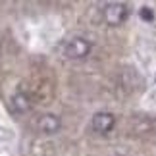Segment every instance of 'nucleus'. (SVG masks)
<instances>
[{"label":"nucleus","mask_w":156,"mask_h":156,"mask_svg":"<svg viewBox=\"0 0 156 156\" xmlns=\"http://www.w3.org/2000/svg\"><path fill=\"white\" fill-rule=\"evenodd\" d=\"M14 106L17 108L20 112H25V110H29V98L25 97V94H17V97L14 98Z\"/></svg>","instance_id":"5"},{"label":"nucleus","mask_w":156,"mask_h":156,"mask_svg":"<svg viewBox=\"0 0 156 156\" xmlns=\"http://www.w3.org/2000/svg\"><path fill=\"white\" fill-rule=\"evenodd\" d=\"M58 127H60V119H58V116H52V114L43 116L39 122V129L43 133H56Z\"/></svg>","instance_id":"4"},{"label":"nucleus","mask_w":156,"mask_h":156,"mask_svg":"<svg viewBox=\"0 0 156 156\" xmlns=\"http://www.w3.org/2000/svg\"><path fill=\"white\" fill-rule=\"evenodd\" d=\"M114 125H116V118L110 112H98L93 118V129L97 133H108L114 129Z\"/></svg>","instance_id":"3"},{"label":"nucleus","mask_w":156,"mask_h":156,"mask_svg":"<svg viewBox=\"0 0 156 156\" xmlns=\"http://www.w3.org/2000/svg\"><path fill=\"white\" fill-rule=\"evenodd\" d=\"M104 20L110 25H119L127 20V8L125 4H108L104 8Z\"/></svg>","instance_id":"2"},{"label":"nucleus","mask_w":156,"mask_h":156,"mask_svg":"<svg viewBox=\"0 0 156 156\" xmlns=\"http://www.w3.org/2000/svg\"><path fill=\"white\" fill-rule=\"evenodd\" d=\"M89 52H91V43H89L87 39L75 37V39H71L69 43L66 44V56L71 58V60L85 58Z\"/></svg>","instance_id":"1"}]
</instances>
